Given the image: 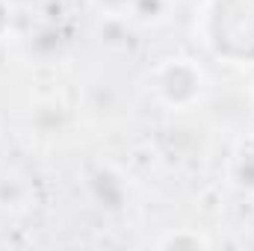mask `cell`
Masks as SVG:
<instances>
[{"instance_id": "6da1fadb", "label": "cell", "mask_w": 254, "mask_h": 251, "mask_svg": "<svg viewBox=\"0 0 254 251\" xmlns=\"http://www.w3.org/2000/svg\"><path fill=\"white\" fill-rule=\"evenodd\" d=\"M157 92L169 107H190L198 101L201 86H204V74L201 68L190 60H172V63L160 65L154 74Z\"/></svg>"}, {"instance_id": "ba28073f", "label": "cell", "mask_w": 254, "mask_h": 251, "mask_svg": "<svg viewBox=\"0 0 254 251\" xmlns=\"http://www.w3.org/2000/svg\"><path fill=\"white\" fill-rule=\"evenodd\" d=\"M6 30H9V9H6V3L0 0V39H3Z\"/></svg>"}, {"instance_id": "52a82bcc", "label": "cell", "mask_w": 254, "mask_h": 251, "mask_svg": "<svg viewBox=\"0 0 254 251\" xmlns=\"http://www.w3.org/2000/svg\"><path fill=\"white\" fill-rule=\"evenodd\" d=\"M98 9H104L107 15H122L127 9H133V0H95Z\"/></svg>"}, {"instance_id": "5b68a950", "label": "cell", "mask_w": 254, "mask_h": 251, "mask_svg": "<svg viewBox=\"0 0 254 251\" xmlns=\"http://www.w3.org/2000/svg\"><path fill=\"white\" fill-rule=\"evenodd\" d=\"M133 15H139V18H160V12H163V0H133V9H130Z\"/></svg>"}, {"instance_id": "3957f363", "label": "cell", "mask_w": 254, "mask_h": 251, "mask_svg": "<svg viewBox=\"0 0 254 251\" xmlns=\"http://www.w3.org/2000/svg\"><path fill=\"white\" fill-rule=\"evenodd\" d=\"M33 125L39 133H57V130H63L65 125V113L60 104H54V101H45V104H39L36 107V113H33Z\"/></svg>"}, {"instance_id": "7a4b0ae2", "label": "cell", "mask_w": 254, "mask_h": 251, "mask_svg": "<svg viewBox=\"0 0 254 251\" xmlns=\"http://www.w3.org/2000/svg\"><path fill=\"white\" fill-rule=\"evenodd\" d=\"M89 189H92L95 201H98L101 207H107V210H119V207L125 204V181H122V175L113 172L110 166H101V169L92 172Z\"/></svg>"}, {"instance_id": "277c9868", "label": "cell", "mask_w": 254, "mask_h": 251, "mask_svg": "<svg viewBox=\"0 0 254 251\" xmlns=\"http://www.w3.org/2000/svg\"><path fill=\"white\" fill-rule=\"evenodd\" d=\"M207 240H201L198 234H178V237H166L160 243V249H204Z\"/></svg>"}, {"instance_id": "8992f818", "label": "cell", "mask_w": 254, "mask_h": 251, "mask_svg": "<svg viewBox=\"0 0 254 251\" xmlns=\"http://www.w3.org/2000/svg\"><path fill=\"white\" fill-rule=\"evenodd\" d=\"M237 178H240V184H243V187H252L254 189V154H252V157H243V160H240Z\"/></svg>"}]
</instances>
